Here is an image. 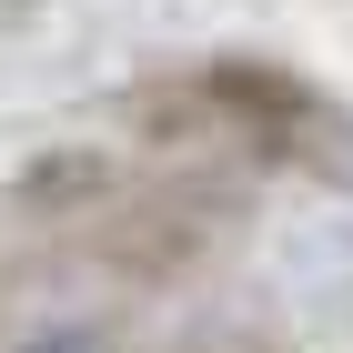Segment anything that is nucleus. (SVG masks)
<instances>
[{
    "label": "nucleus",
    "instance_id": "1",
    "mask_svg": "<svg viewBox=\"0 0 353 353\" xmlns=\"http://www.w3.org/2000/svg\"><path fill=\"white\" fill-rule=\"evenodd\" d=\"M132 132L162 152H202V162H263V172H313V182H353V111L313 91L283 61H182L132 81Z\"/></svg>",
    "mask_w": 353,
    "mask_h": 353
},
{
    "label": "nucleus",
    "instance_id": "2",
    "mask_svg": "<svg viewBox=\"0 0 353 353\" xmlns=\"http://www.w3.org/2000/svg\"><path fill=\"white\" fill-rule=\"evenodd\" d=\"M30 353H101V343H91V333H41Z\"/></svg>",
    "mask_w": 353,
    "mask_h": 353
}]
</instances>
